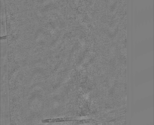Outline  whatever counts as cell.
Wrapping results in <instances>:
<instances>
[{
    "instance_id": "1",
    "label": "cell",
    "mask_w": 154,
    "mask_h": 125,
    "mask_svg": "<svg viewBox=\"0 0 154 125\" xmlns=\"http://www.w3.org/2000/svg\"><path fill=\"white\" fill-rule=\"evenodd\" d=\"M74 119V118H58L42 120L41 121L43 123L62 122L76 121Z\"/></svg>"
}]
</instances>
